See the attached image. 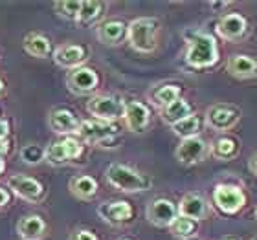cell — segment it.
<instances>
[{
    "label": "cell",
    "mask_w": 257,
    "mask_h": 240,
    "mask_svg": "<svg viewBox=\"0 0 257 240\" xmlns=\"http://www.w3.org/2000/svg\"><path fill=\"white\" fill-rule=\"evenodd\" d=\"M105 180L121 192H142L153 187V180L147 174L134 171L123 163H110L105 169Z\"/></svg>",
    "instance_id": "obj_1"
},
{
    "label": "cell",
    "mask_w": 257,
    "mask_h": 240,
    "mask_svg": "<svg viewBox=\"0 0 257 240\" xmlns=\"http://www.w3.org/2000/svg\"><path fill=\"white\" fill-rule=\"evenodd\" d=\"M188 52H186V63L191 68L204 70L211 68L219 63V46L217 39L209 33H197L188 41Z\"/></svg>",
    "instance_id": "obj_2"
},
{
    "label": "cell",
    "mask_w": 257,
    "mask_h": 240,
    "mask_svg": "<svg viewBox=\"0 0 257 240\" xmlns=\"http://www.w3.org/2000/svg\"><path fill=\"white\" fill-rule=\"evenodd\" d=\"M127 41L138 54H153L158 46V21L151 17H140L128 22Z\"/></svg>",
    "instance_id": "obj_3"
},
{
    "label": "cell",
    "mask_w": 257,
    "mask_h": 240,
    "mask_svg": "<svg viewBox=\"0 0 257 240\" xmlns=\"http://www.w3.org/2000/svg\"><path fill=\"white\" fill-rule=\"evenodd\" d=\"M125 105L127 103L121 97L116 96H94L86 103V110L92 118L97 121L116 123L118 119H123Z\"/></svg>",
    "instance_id": "obj_4"
},
{
    "label": "cell",
    "mask_w": 257,
    "mask_h": 240,
    "mask_svg": "<svg viewBox=\"0 0 257 240\" xmlns=\"http://www.w3.org/2000/svg\"><path fill=\"white\" fill-rule=\"evenodd\" d=\"M118 125L116 123H105L97 121V119H85L81 121L79 130H77V138L85 143L90 145H101L107 147L105 143L112 141L118 136Z\"/></svg>",
    "instance_id": "obj_5"
},
{
    "label": "cell",
    "mask_w": 257,
    "mask_h": 240,
    "mask_svg": "<svg viewBox=\"0 0 257 240\" xmlns=\"http://www.w3.org/2000/svg\"><path fill=\"white\" fill-rule=\"evenodd\" d=\"M81 154H83L81 139L75 138V136H68V138L54 141L52 145L46 147V158H44V161H48L50 165L54 167H59L72 160H77Z\"/></svg>",
    "instance_id": "obj_6"
},
{
    "label": "cell",
    "mask_w": 257,
    "mask_h": 240,
    "mask_svg": "<svg viewBox=\"0 0 257 240\" xmlns=\"http://www.w3.org/2000/svg\"><path fill=\"white\" fill-rule=\"evenodd\" d=\"M213 203L224 214H237L246 205V194L241 191V187L219 183L213 189Z\"/></svg>",
    "instance_id": "obj_7"
},
{
    "label": "cell",
    "mask_w": 257,
    "mask_h": 240,
    "mask_svg": "<svg viewBox=\"0 0 257 240\" xmlns=\"http://www.w3.org/2000/svg\"><path fill=\"white\" fill-rule=\"evenodd\" d=\"M209 150H211V147L208 145V141L200 138V136H197V138L182 139L180 145L177 147V150H175V158H177L180 165L191 167L206 160Z\"/></svg>",
    "instance_id": "obj_8"
},
{
    "label": "cell",
    "mask_w": 257,
    "mask_h": 240,
    "mask_svg": "<svg viewBox=\"0 0 257 240\" xmlns=\"http://www.w3.org/2000/svg\"><path fill=\"white\" fill-rule=\"evenodd\" d=\"M241 119L239 108L231 105H213L206 110V125L215 132H228Z\"/></svg>",
    "instance_id": "obj_9"
},
{
    "label": "cell",
    "mask_w": 257,
    "mask_h": 240,
    "mask_svg": "<svg viewBox=\"0 0 257 240\" xmlns=\"http://www.w3.org/2000/svg\"><path fill=\"white\" fill-rule=\"evenodd\" d=\"M145 218L156 227H171L178 218V205L169 198H156L145 207Z\"/></svg>",
    "instance_id": "obj_10"
},
{
    "label": "cell",
    "mask_w": 257,
    "mask_h": 240,
    "mask_svg": "<svg viewBox=\"0 0 257 240\" xmlns=\"http://www.w3.org/2000/svg\"><path fill=\"white\" fill-rule=\"evenodd\" d=\"M66 86L75 96H88V94L97 90L99 75L92 68H86V66L70 70L68 75H66Z\"/></svg>",
    "instance_id": "obj_11"
},
{
    "label": "cell",
    "mask_w": 257,
    "mask_h": 240,
    "mask_svg": "<svg viewBox=\"0 0 257 240\" xmlns=\"http://www.w3.org/2000/svg\"><path fill=\"white\" fill-rule=\"evenodd\" d=\"M8 187L15 192L17 196L26 200L30 203H37L44 196V187L43 183L35 178L24 176V174H13L8 178Z\"/></svg>",
    "instance_id": "obj_12"
},
{
    "label": "cell",
    "mask_w": 257,
    "mask_h": 240,
    "mask_svg": "<svg viewBox=\"0 0 257 240\" xmlns=\"http://www.w3.org/2000/svg\"><path fill=\"white\" fill-rule=\"evenodd\" d=\"M217 33L220 39L239 43L246 37L248 33V21L241 13H226L217 22Z\"/></svg>",
    "instance_id": "obj_13"
},
{
    "label": "cell",
    "mask_w": 257,
    "mask_h": 240,
    "mask_svg": "<svg viewBox=\"0 0 257 240\" xmlns=\"http://www.w3.org/2000/svg\"><path fill=\"white\" fill-rule=\"evenodd\" d=\"M99 218L108 225H123L133 218V205L125 200H114V202H103L97 207Z\"/></svg>",
    "instance_id": "obj_14"
},
{
    "label": "cell",
    "mask_w": 257,
    "mask_h": 240,
    "mask_svg": "<svg viewBox=\"0 0 257 240\" xmlns=\"http://www.w3.org/2000/svg\"><path fill=\"white\" fill-rule=\"evenodd\" d=\"M178 214L195 220V222H200V220H206L209 216V203L206 202V198L202 194L188 192L178 202Z\"/></svg>",
    "instance_id": "obj_15"
},
{
    "label": "cell",
    "mask_w": 257,
    "mask_h": 240,
    "mask_svg": "<svg viewBox=\"0 0 257 240\" xmlns=\"http://www.w3.org/2000/svg\"><path fill=\"white\" fill-rule=\"evenodd\" d=\"M86 59H88V52L85 46H79V44H63L54 52L55 64L66 70L81 68Z\"/></svg>",
    "instance_id": "obj_16"
},
{
    "label": "cell",
    "mask_w": 257,
    "mask_h": 240,
    "mask_svg": "<svg viewBox=\"0 0 257 240\" xmlns=\"http://www.w3.org/2000/svg\"><path fill=\"white\" fill-rule=\"evenodd\" d=\"M123 121L127 130L131 132H144L145 128L149 127L151 121V110L149 107L142 101H128L125 105V114Z\"/></svg>",
    "instance_id": "obj_17"
},
{
    "label": "cell",
    "mask_w": 257,
    "mask_h": 240,
    "mask_svg": "<svg viewBox=\"0 0 257 240\" xmlns=\"http://www.w3.org/2000/svg\"><path fill=\"white\" fill-rule=\"evenodd\" d=\"M48 125L55 134L68 138V136L77 134L81 121L75 118V114L72 112V110H66V108H55V110H52L48 116Z\"/></svg>",
    "instance_id": "obj_18"
},
{
    "label": "cell",
    "mask_w": 257,
    "mask_h": 240,
    "mask_svg": "<svg viewBox=\"0 0 257 240\" xmlns=\"http://www.w3.org/2000/svg\"><path fill=\"white\" fill-rule=\"evenodd\" d=\"M127 26L121 21H105L96 30L97 41L107 46H118L127 39Z\"/></svg>",
    "instance_id": "obj_19"
},
{
    "label": "cell",
    "mask_w": 257,
    "mask_h": 240,
    "mask_svg": "<svg viewBox=\"0 0 257 240\" xmlns=\"http://www.w3.org/2000/svg\"><path fill=\"white\" fill-rule=\"evenodd\" d=\"M226 72L235 79H252L257 75V61L250 55H231L226 63Z\"/></svg>",
    "instance_id": "obj_20"
},
{
    "label": "cell",
    "mask_w": 257,
    "mask_h": 240,
    "mask_svg": "<svg viewBox=\"0 0 257 240\" xmlns=\"http://www.w3.org/2000/svg\"><path fill=\"white\" fill-rule=\"evenodd\" d=\"M17 233L22 240H41L46 233V224L39 214H26L19 220Z\"/></svg>",
    "instance_id": "obj_21"
},
{
    "label": "cell",
    "mask_w": 257,
    "mask_h": 240,
    "mask_svg": "<svg viewBox=\"0 0 257 240\" xmlns=\"http://www.w3.org/2000/svg\"><path fill=\"white\" fill-rule=\"evenodd\" d=\"M68 189L77 200H92L97 194V181L92 176L86 174H77V176L70 178Z\"/></svg>",
    "instance_id": "obj_22"
},
{
    "label": "cell",
    "mask_w": 257,
    "mask_h": 240,
    "mask_svg": "<svg viewBox=\"0 0 257 240\" xmlns=\"http://www.w3.org/2000/svg\"><path fill=\"white\" fill-rule=\"evenodd\" d=\"M22 46L28 55L37 57V59H46L52 54V43L43 33H28L22 41Z\"/></svg>",
    "instance_id": "obj_23"
},
{
    "label": "cell",
    "mask_w": 257,
    "mask_h": 240,
    "mask_svg": "<svg viewBox=\"0 0 257 240\" xmlns=\"http://www.w3.org/2000/svg\"><path fill=\"white\" fill-rule=\"evenodd\" d=\"M193 114V108L191 105H189L186 99H177L175 103H171L169 107L162 108L160 110V116H162V121L167 123V125H177V123H180L182 119H186L188 116H191Z\"/></svg>",
    "instance_id": "obj_24"
},
{
    "label": "cell",
    "mask_w": 257,
    "mask_h": 240,
    "mask_svg": "<svg viewBox=\"0 0 257 240\" xmlns=\"http://www.w3.org/2000/svg\"><path fill=\"white\" fill-rule=\"evenodd\" d=\"M180 94H182L180 86H177V85H160V86H156L155 90L151 92L149 97H151V101L155 103L156 107L162 110V108L169 107L171 103H175L177 99H180Z\"/></svg>",
    "instance_id": "obj_25"
},
{
    "label": "cell",
    "mask_w": 257,
    "mask_h": 240,
    "mask_svg": "<svg viewBox=\"0 0 257 240\" xmlns=\"http://www.w3.org/2000/svg\"><path fill=\"white\" fill-rule=\"evenodd\" d=\"M204 127V121L198 114H191L186 119H182L180 123L173 125V132L177 134L180 139H188V138H197L200 130Z\"/></svg>",
    "instance_id": "obj_26"
},
{
    "label": "cell",
    "mask_w": 257,
    "mask_h": 240,
    "mask_svg": "<svg viewBox=\"0 0 257 240\" xmlns=\"http://www.w3.org/2000/svg\"><path fill=\"white\" fill-rule=\"evenodd\" d=\"M239 152V143H237L233 138H219L213 143L209 154L213 156L215 160L226 161V160H233Z\"/></svg>",
    "instance_id": "obj_27"
},
{
    "label": "cell",
    "mask_w": 257,
    "mask_h": 240,
    "mask_svg": "<svg viewBox=\"0 0 257 240\" xmlns=\"http://www.w3.org/2000/svg\"><path fill=\"white\" fill-rule=\"evenodd\" d=\"M103 10H105V4H103V2H97V0L81 2V11H79V17H77V22L88 26V24L96 22L97 19L103 15Z\"/></svg>",
    "instance_id": "obj_28"
},
{
    "label": "cell",
    "mask_w": 257,
    "mask_h": 240,
    "mask_svg": "<svg viewBox=\"0 0 257 240\" xmlns=\"http://www.w3.org/2000/svg\"><path fill=\"white\" fill-rule=\"evenodd\" d=\"M169 229H171V233L177 236V238L188 240V238H191L195 233H197V222L178 214V218L173 222V225L169 227Z\"/></svg>",
    "instance_id": "obj_29"
},
{
    "label": "cell",
    "mask_w": 257,
    "mask_h": 240,
    "mask_svg": "<svg viewBox=\"0 0 257 240\" xmlns=\"http://www.w3.org/2000/svg\"><path fill=\"white\" fill-rule=\"evenodd\" d=\"M54 10L61 19L77 22V17H79V11H81V2H74V0L54 2Z\"/></svg>",
    "instance_id": "obj_30"
},
{
    "label": "cell",
    "mask_w": 257,
    "mask_h": 240,
    "mask_svg": "<svg viewBox=\"0 0 257 240\" xmlns=\"http://www.w3.org/2000/svg\"><path fill=\"white\" fill-rule=\"evenodd\" d=\"M21 160L26 163V165H39L41 161L46 158V149H43V147H39V145H24L21 149Z\"/></svg>",
    "instance_id": "obj_31"
},
{
    "label": "cell",
    "mask_w": 257,
    "mask_h": 240,
    "mask_svg": "<svg viewBox=\"0 0 257 240\" xmlns=\"http://www.w3.org/2000/svg\"><path fill=\"white\" fill-rule=\"evenodd\" d=\"M68 240H97V236L90 229H74L70 233Z\"/></svg>",
    "instance_id": "obj_32"
},
{
    "label": "cell",
    "mask_w": 257,
    "mask_h": 240,
    "mask_svg": "<svg viewBox=\"0 0 257 240\" xmlns=\"http://www.w3.org/2000/svg\"><path fill=\"white\" fill-rule=\"evenodd\" d=\"M8 134H10V125L4 118H0V141H6Z\"/></svg>",
    "instance_id": "obj_33"
},
{
    "label": "cell",
    "mask_w": 257,
    "mask_h": 240,
    "mask_svg": "<svg viewBox=\"0 0 257 240\" xmlns=\"http://www.w3.org/2000/svg\"><path fill=\"white\" fill-rule=\"evenodd\" d=\"M8 203H10V192L4 187H0V209H4Z\"/></svg>",
    "instance_id": "obj_34"
},
{
    "label": "cell",
    "mask_w": 257,
    "mask_h": 240,
    "mask_svg": "<svg viewBox=\"0 0 257 240\" xmlns=\"http://www.w3.org/2000/svg\"><path fill=\"white\" fill-rule=\"evenodd\" d=\"M248 171L252 172L253 176H257V154H253L250 160H248Z\"/></svg>",
    "instance_id": "obj_35"
},
{
    "label": "cell",
    "mask_w": 257,
    "mask_h": 240,
    "mask_svg": "<svg viewBox=\"0 0 257 240\" xmlns=\"http://www.w3.org/2000/svg\"><path fill=\"white\" fill-rule=\"evenodd\" d=\"M4 169H6V160H4V154L0 152V174L4 172Z\"/></svg>",
    "instance_id": "obj_36"
},
{
    "label": "cell",
    "mask_w": 257,
    "mask_h": 240,
    "mask_svg": "<svg viewBox=\"0 0 257 240\" xmlns=\"http://www.w3.org/2000/svg\"><path fill=\"white\" fill-rule=\"evenodd\" d=\"M2 94H4V83L0 81V96H2Z\"/></svg>",
    "instance_id": "obj_37"
},
{
    "label": "cell",
    "mask_w": 257,
    "mask_h": 240,
    "mask_svg": "<svg viewBox=\"0 0 257 240\" xmlns=\"http://www.w3.org/2000/svg\"><path fill=\"white\" fill-rule=\"evenodd\" d=\"M222 240H237V238H230V236H228V238H222Z\"/></svg>",
    "instance_id": "obj_38"
},
{
    "label": "cell",
    "mask_w": 257,
    "mask_h": 240,
    "mask_svg": "<svg viewBox=\"0 0 257 240\" xmlns=\"http://www.w3.org/2000/svg\"><path fill=\"white\" fill-rule=\"evenodd\" d=\"M255 218H257V209H255Z\"/></svg>",
    "instance_id": "obj_39"
},
{
    "label": "cell",
    "mask_w": 257,
    "mask_h": 240,
    "mask_svg": "<svg viewBox=\"0 0 257 240\" xmlns=\"http://www.w3.org/2000/svg\"><path fill=\"white\" fill-rule=\"evenodd\" d=\"M123 240H131V238H123Z\"/></svg>",
    "instance_id": "obj_40"
}]
</instances>
